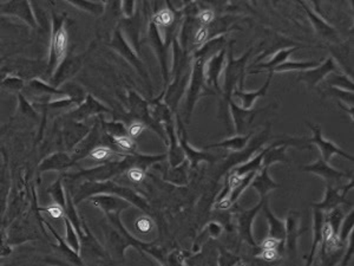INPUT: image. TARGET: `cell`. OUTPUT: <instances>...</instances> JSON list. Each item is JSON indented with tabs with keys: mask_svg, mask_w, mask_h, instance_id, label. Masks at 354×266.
<instances>
[{
	"mask_svg": "<svg viewBox=\"0 0 354 266\" xmlns=\"http://www.w3.org/2000/svg\"><path fill=\"white\" fill-rule=\"evenodd\" d=\"M66 46H68V36H66V30L61 29L58 31L55 41H53V49L57 58H61L66 53Z\"/></svg>",
	"mask_w": 354,
	"mask_h": 266,
	"instance_id": "1",
	"label": "cell"
},
{
	"mask_svg": "<svg viewBox=\"0 0 354 266\" xmlns=\"http://www.w3.org/2000/svg\"><path fill=\"white\" fill-rule=\"evenodd\" d=\"M171 19H173V16H171V13L169 11H162V12H159L155 17L156 23L161 25L170 24Z\"/></svg>",
	"mask_w": 354,
	"mask_h": 266,
	"instance_id": "2",
	"label": "cell"
},
{
	"mask_svg": "<svg viewBox=\"0 0 354 266\" xmlns=\"http://www.w3.org/2000/svg\"><path fill=\"white\" fill-rule=\"evenodd\" d=\"M110 154V149H108V148H97V149H95L94 152L91 153L92 158L98 160L106 159Z\"/></svg>",
	"mask_w": 354,
	"mask_h": 266,
	"instance_id": "3",
	"label": "cell"
},
{
	"mask_svg": "<svg viewBox=\"0 0 354 266\" xmlns=\"http://www.w3.org/2000/svg\"><path fill=\"white\" fill-rule=\"evenodd\" d=\"M137 227H139L142 232H148L151 227V222L148 218H141L139 221H137Z\"/></svg>",
	"mask_w": 354,
	"mask_h": 266,
	"instance_id": "4",
	"label": "cell"
},
{
	"mask_svg": "<svg viewBox=\"0 0 354 266\" xmlns=\"http://www.w3.org/2000/svg\"><path fill=\"white\" fill-rule=\"evenodd\" d=\"M116 142H117L119 147H122L123 149H131L132 148V142L130 139L128 137H116Z\"/></svg>",
	"mask_w": 354,
	"mask_h": 266,
	"instance_id": "5",
	"label": "cell"
},
{
	"mask_svg": "<svg viewBox=\"0 0 354 266\" xmlns=\"http://www.w3.org/2000/svg\"><path fill=\"white\" fill-rule=\"evenodd\" d=\"M129 176H130V179L132 181H136V182H139V181L142 180L143 179V172L139 168H134V169H130V172H129Z\"/></svg>",
	"mask_w": 354,
	"mask_h": 266,
	"instance_id": "6",
	"label": "cell"
},
{
	"mask_svg": "<svg viewBox=\"0 0 354 266\" xmlns=\"http://www.w3.org/2000/svg\"><path fill=\"white\" fill-rule=\"evenodd\" d=\"M332 236H333V227L330 224H325L322 229V237L325 240H328Z\"/></svg>",
	"mask_w": 354,
	"mask_h": 266,
	"instance_id": "7",
	"label": "cell"
},
{
	"mask_svg": "<svg viewBox=\"0 0 354 266\" xmlns=\"http://www.w3.org/2000/svg\"><path fill=\"white\" fill-rule=\"evenodd\" d=\"M262 246H264L265 250H275V247L277 246V240L275 238H271V239H267Z\"/></svg>",
	"mask_w": 354,
	"mask_h": 266,
	"instance_id": "8",
	"label": "cell"
},
{
	"mask_svg": "<svg viewBox=\"0 0 354 266\" xmlns=\"http://www.w3.org/2000/svg\"><path fill=\"white\" fill-rule=\"evenodd\" d=\"M48 211H49L50 214H51L53 218H59L63 216V209H61V206H52V207H50Z\"/></svg>",
	"mask_w": 354,
	"mask_h": 266,
	"instance_id": "9",
	"label": "cell"
},
{
	"mask_svg": "<svg viewBox=\"0 0 354 266\" xmlns=\"http://www.w3.org/2000/svg\"><path fill=\"white\" fill-rule=\"evenodd\" d=\"M142 131L143 124H141V123H134V124L131 126L130 129H129L131 136H139V133H141Z\"/></svg>",
	"mask_w": 354,
	"mask_h": 266,
	"instance_id": "10",
	"label": "cell"
},
{
	"mask_svg": "<svg viewBox=\"0 0 354 266\" xmlns=\"http://www.w3.org/2000/svg\"><path fill=\"white\" fill-rule=\"evenodd\" d=\"M207 36H208L207 30H206V29L199 30V32H197V35H196V37H195L196 43H197V44H199V43H204V41H206V38H207Z\"/></svg>",
	"mask_w": 354,
	"mask_h": 266,
	"instance_id": "11",
	"label": "cell"
},
{
	"mask_svg": "<svg viewBox=\"0 0 354 266\" xmlns=\"http://www.w3.org/2000/svg\"><path fill=\"white\" fill-rule=\"evenodd\" d=\"M201 21H204V23H209V21H213V18H214V15H213L212 11H204V12L201 13Z\"/></svg>",
	"mask_w": 354,
	"mask_h": 266,
	"instance_id": "12",
	"label": "cell"
},
{
	"mask_svg": "<svg viewBox=\"0 0 354 266\" xmlns=\"http://www.w3.org/2000/svg\"><path fill=\"white\" fill-rule=\"evenodd\" d=\"M277 251L275 250H265L262 257L265 259H268V260H273V259L277 258Z\"/></svg>",
	"mask_w": 354,
	"mask_h": 266,
	"instance_id": "13",
	"label": "cell"
}]
</instances>
